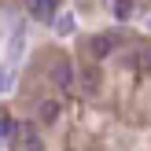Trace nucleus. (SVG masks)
Here are the masks:
<instances>
[{"mask_svg": "<svg viewBox=\"0 0 151 151\" xmlns=\"http://www.w3.org/2000/svg\"><path fill=\"white\" fill-rule=\"evenodd\" d=\"M37 122L55 125V122H59V103H55V100H44L41 107H37Z\"/></svg>", "mask_w": 151, "mask_h": 151, "instance_id": "39448f33", "label": "nucleus"}, {"mask_svg": "<svg viewBox=\"0 0 151 151\" xmlns=\"http://www.w3.org/2000/svg\"><path fill=\"white\" fill-rule=\"evenodd\" d=\"M4 88H7V81H4V78H0V92H4Z\"/></svg>", "mask_w": 151, "mask_h": 151, "instance_id": "9b49d317", "label": "nucleus"}, {"mask_svg": "<svg viewBox=\"0 0 151 151\" xmlns=\"http://www.w3.org/2000/svg\"><path fill=\"white\" fill-rule=\"evenodd\" d=\"M22 151H48V147H44V140H41V133H37L33 125L22 129Z\"/></svg>", "mask_w": 151, "mask_h": 151, "instance_id": "423d86ee", "label": "nucleus"}, {"mask_svg": "<svg viewBox=\"0 0 151 151\" xmlns=\"http://www.w3.org/2000/svg\"><path fill=\"white\" fill-rule=\"evenodd\" d=\"M26 7H29V19L44 22V26L59 19V0H26Z\"/></svg>", "mask_w": 151, "mask_h": 151, "instance_id": "f257e3e1", "label": "nucleus"}, {"mask_svg": "<svg viewBox=\"0 0 151 151\" xmlns=\"http://www.w3.org/2000/svg\"><path fill=\"white\" fill-rule=\"evenodd\" d=\"M114 48H118V33H96L92 41H88V52H92L96 59H107Z\"/></svg>", "mask_w": 151, "mask_h": 151, "instance_id": "7ed1b4c3", "label": "nucleus"}, {"mask_svg": "<svg viewBox=\"0 0 151 151\" xmlns=\"http://www.w3.org/2000/svg\"><path fill=\"white\" fill-rule=\"evenodd\" d=\"M74 81H78V70H74V63H66V59H59L55 66H52V85L59 88V92H70Z\"/></svg>", "mask_w": 151, "mask_h": 151, "instance_id": "f03ea898", "label": "nucleus"}, {"mask_svg": "<svg viewBox=\"0 0 151 151\" xmlns=\"http://www.w3.org/2000/svg\"><path fill=\"white\" fill-rule=\"evenodd\" d=\"M0 133H4V137L7 133H19V122H11L7 114H0Z\"/></svg>", "mask_w": 151, "mask_h": 151, "instance_id": "1a4fd4ad", "label": "nucleus"}, {"mask_svg": "<svg viewBox=\"0 0 151 151\" xmlns=\"http://www.w3.org/2000/svg\"><path fill=\"white\" fill-rule=\"evenodd\" d=\"M140 63H144V70H151V48H144V55H140Z\"/></svg>", "mask_w": 151, "mask_h": 151, "instance_id": "9d476101", "label": "nucleus"}, {"mask_svg": "<svg viewBox=\"0 0 151 151\" xmlns=\"http://www.w3.org/2000/svg\"><path fill=\"white\" fill-rule=\"evenodd\" d=\"M55 29H59V37H70L74 29H78V19H74L70 11H66V15H59V19H55Z\"/></svg>", "mask_w": 151, "mask_h": 151, "instance_id": "6e6552de", "label": "nucleus"}, {"mask_svg": "<svg viewBox=\"0 0 151 151\" xmlns=\"http://www.w3.org/2000/svg\"><path fill=\"white\" fill-rule=\"evenodd\" d=\"M81 92L85 96H96L100 92V66H81Z\"/></svg>", "mask_w": 151, "mask_h": 151, "instance_id": "20e7f679", "label": "nucleus"}, {"mask_svg": "<svg viewBox=\"0 0 151 151\" xmlns=\"http://www.w3.org/2000/svg\"><path fill=\"white\" fill-rule=\"evenodd\" d=\"M137 15V0H114V19L118 22H129Z\"/></svg>", "mask_w": 151, "mask_h": 151, "instance_id": "0eeeda50", "label": "nucleus"}]
</instances>
